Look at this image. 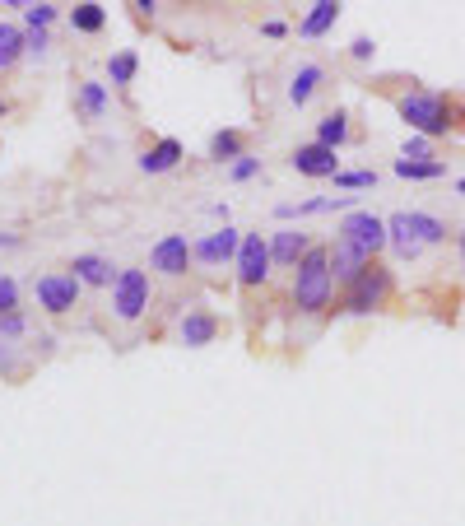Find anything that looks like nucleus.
Here are the masks:
<instances>
[{"label": "nucleus", "mask_w": 465, "mask_h": 526, "mask_svg": "<svg viewBox=\"0 0 465 526\" xmlns=\"http://www.w3.org/2000/svg\"><path fill=\"white\" fill-rule=\"evenodd\" d=\"M112 308H117L121 322H135V317H145V308H149V275H145V270H121Z\"/></svg>", "instance_id": "6"}, {"label": "nucleus", "mask_w": 465, "mask_h": 526, "mask_svg": "<svg viewBox=\"0 0 465 526\" xmlns=\"http://www.w3.org/2000/svg\"><path fill=\"white\" fill-rule=\"evenodd\" d=\"M317 84H321V66H312V61H307V66H298V75H293V84H289V103H298V108H303L307 98L317 94Z\"/></svg>", "instance_id": "17"}, {"label": "nucleus", "mask_w": 465, "mask_h": 526, "mask_svg": "<svg viewBox=\"0 0 465 526\" xmlns=\"http://www.w3.org/2000/svg\"><path fill=\"white\" fill-rule=\"evenodd\" d=\"M335 187H345V191L377 187V173H368V168H359V173H340V177H335Z\"/></svg>", "instance_id": "27"}, {"label": "nucleus", "mask_w": 465, "mask_h": 526, "mask_svg": "<svg viewBox=\"0 0 465 526\" xmlns=\"http://www.w3.org/2000/svg\"><path fill=\"white\" fill-rule=\"evenodd\" d=\"M28 33H33V28H42V33H47V24H52L56 19V5H28Z\"/></svg>", "instance_id": "28"}, {"label": "nucleus", "mask_w": 465, "mask_h": 526, "mask_svg": "<svg viewBox=\"0 0 465 526\" xmlns=\"http://www.w3.org/2000/svg\"><path fill=\"white\" fill-rule=\"evenodd\" d=\"M349 52H354V61H372V52H377V47H372V38H354V47H349Z\"/></svg>", "instance_id": "33"}, {"label": "nucleus", "mask_w": 465, "mask_h": 526, "mask_svg": "<svg viewBox=\"0 0 465 526\" xmlns=\"http://www.w3.org/2000/svg\"><path fill=\"white\" fill-rule=\"evenodd\" d=\"M400 117L414 126L419 135H447L456 131V103L442 94H428V89H410V94H400Z\"/></svg>", "instance_id": "3"}, {"label": "nucleus", "mask_w": 465, "mask_h": 526, "mask_svg": "<svg viewBox=\"0 0 465 526\" xmlns=\"http://www.w3.org/2000/svg\"><path fill=\"white\" fill-rule=\"evenodd\" d=\"M331 289H335L331 247H312L298 261V275H293V303H298V312H326L331 308Z\"/></svg>", "instance_id": "1"}, {"label": "nucleus", "mask_w": 465, "mask_h": 526, "mask_svg": "<svg viewBox=\"0 0 465 526\" xmlns=\"http://www.w3.org/2000/svg\"><path fill=\"white\" fill-rule=\"evenodd\" d=\"M266 275H270V243L261 233H247V238H242V252H238V280L266 284Z\"/></svg>", "instance_id": "8"}, {"label": "nucleus", "mask_w": 465, "mask_h": 526, "mask_svg": "<svg viewBox=\"0 0 465 526\" xmlns=\"http://www.w3.org/2000/svg\"><path fill=\"white\" fill-rule=\"evenodd\" d=\"M307 252H312V243H307V233H298V229H279L275 238H270V261H275V266H298Z\"/></svg>", "instance_id": "13"}, {"label": "nucleus", "mask_w": 465, "mask_h": 526, "mask_svg": "<svg viewBox=\"0 0 465 526\" xmlns=\"http://www.w3.org/2000/svg\"><path fill=\"white\" fill-rule=\"evenodd\" d=\"M461 261H465V229H461Z\"/></svg>", "instance_id": "35"}, {"label": "nucleus", "mask_w": 465, "mask_h": 526, "mask_svg": "<svg viewBox=\"0 0 465 526\" xmlns=\"http://www.w3.org/2000/svg\"><path fill=\"white\" fill-rule=\"evenodd\" d=\"M442 238H447V224L424 215V210H400V215L386 219V243L396 247L405 261H414L424 247H438Z\"/></svg>", "instance_id": "2"}, {"label": "nucleus", "mask_w": 465, "mask_h": 526, "mask_svg": "<svg viewBox=\"0 0 465 526\" xmlns=\"http://www.w3.org/2000/svg\"><path fill=\"white\" fill-rule=\"evenodd\" d=\"M447 168H442L438 159L428 163H410V159H396V177H410V182H433V177H442Z\"/></svg>", "instance_id": "21"}, {"label": "nucleus", "mask_w": 465, "mask_h": 526, "mask_svg": "<svg viewBox=\"0 0 465 526\" xmlns=\"http://www.w3.org/2000/svg\"><path fill=\"white\" fill-rule=\"evenodd\" d=\"M256 168H261V159H252V154H242L238 163H228V177H233V182H247V177H256Z\"/></svg>", "instance_id": "29"}, {"label": "nucleus", "mask_w": 465, "mask_h": 526, "mask_svg": "<svg viewBox=\"0 0 465 526\" xmlns=\"http://www.w3.org/2000/svg\"><path fill=\"white\" fill-rule=\"evenodd\" d=\"M349 196H317V201H303V205H279L275 215L279 219H293V215H321V210H345Z\"/></svg>", "instance_id": "20"}, {"label": "nucleus", "mask_w": 465, "mask_h": 526, "mask_svg": "<svg viewBox=\"0 0 465 526\" xmlns=\"http://www.w3.org/2000/svg\"><path fill=\"white\" fill-rule=\"evenodd\" d=\"M177 159H182V145L177 140H159V145H149L140 154V168L145 173H168V168H177Z\"/></svg>", "instance_id": "15"}, {"label": "nucleus", "mask_w": 465, "mask_h": 526, "mask_svg": "<svg viewBox=\"0 0 465 526\" xmlns=\"http://www.w3.org/2000/svg\"><path fill=\"white\" fill-rule=\"evenodd\" d=\"M386 298H391V270L386 266H377V261H372L368 270H363L359 280L349 284V294H345V308L349 312H377L386 303Z\"/></svg>", "instance_id": "4"}, {"label": "nucleus", "mask_w": 465, "mask_h": 526, "mask_svg": "<svg viewBox=\"0 0 465 526\" xmlns=\"http://www.w3.org/2000/svg\"><path fill=\"white\" fill-rule=\"evenodd\" d=\"M14 303H19V289L10 275H0V312H14Z\"/></svg>", "instance_id": "31"}, {"label": "nucleus", "mask_w": 465, "mask_h": 526, "mask_svg": "<svg viewBox=\"0 0 465 526\" xmlns=\"http://www.w3.org/2000/svg\"><path fill=\"white\" fill-rule=\"evenodd\" d=\"M456 191H461V196H465V177H461V182H456Z\"/></svg>", "instance_id": "36"}, {"label": "nucleus", "mask_w": 465, "mask_h": 526, "mask_svg": "<svg viewBox=\"0 0 465 526\" xmlns=\"http://www.w3.org/2000/svg\"><path fill=\"white\" fill-rule=\"evenodd\" d=\"M210 159H219V163L233 159V163H238V159H242V135H238V131H219V135L210 140Z\"/></svg>", "instance_id": "22"}, {"label": "nucleus", "mask_w": 465, "mask_h": 526, "mask_svg": "<svg viewBox=\"0 0 465 526\" xmlns=\"http://www.w3.org/2000/svg\"><path fill=\"white\" fill-rule=\"evenodd\" d=\"M335 19H340V5H335V0H317V5H312V14L298 24V33H303V38H321V33H326Z\"/></svg>", "instance_id": "16"}, {"label": "nucleus", "mask_w": 465, "mask_h": 526, "mask_svg": "<svg viewBox=\"0 0 465 526\" xmlns=\"http://www.w3.org/2000/svg\"><path fill=\"white\" fill-rule=\"evenodd\" d=\"M293 168L303 177H340V159L326 145H298L293 149Z\"/></svg>", "instance_id": "11"}, {"label": "nucleus", "mask_w": 465, "mask_h": 526, "mask_svg": "<svg viewBox=\"0 0 465 526\" xmlns=\"http://www.w3.org/2000/svg\"><path fill=\"white\" fill-rule=\"evenodd\" d=\"M75 280L80 284H112V261L103 257H75Z\"/></svg>", "instance_id": "19"}, {"label": "nucleus", "mask_w": 465, "mask_h": 526, "mask_svg": "<svg viewBox=\"0 0 465 526\" xmlns=\"http://www.w3.org/2000/svg\"><path fill=\"white\" fill-rule=\"evenodd\" d=\"M400 159L428 163V135H410V140H405V154H400Z\"/></svg>", "instance_id": "30"}, {"label": "nucleus", "mask_w": 465, "mask_h": 526, "mask_svg": "<svg viewBox=\"0 0 465 526\" xmlns=\"http://www.w3.org/2000/svg\"><path fill=\"white\" fill-rule=\"evenodd\" d=\"M107 75H112V84H131L135 80V52L112 56V61H107Z\"/></svg>", "instance_id": "26"}, {"label": "nucleus", "mask_w": 465, "mask_h": 526, "mask_svg": "<svg viewBox=\"0 0 465 526\" xmlns=\"http://www.w3.org/2000/svg\"><path fill=\"white\" fill-rule=\"evenodd\" d=\"M368 266H372V257L363 252V247L345 243V238H335V243H331V270H335V280L354 284V280H359V275H363Z\"/></svg>", "instance_id": "12"}, {"label": "nucleus", "mask_w": 465, "mask_h": 526, "mask_svg": "<svg viewBox=\"0 0 465 526\" xmlns=\"http://www.w3.org/2000/svg\"><path fill=\"white\" fill-rule=\"evenodd\" d=\"M219 336V322L210 312H186L182 317V345H210Z\"/></svg>", "instance_id": "14"}, {"label": "nucleus", "mask_w": 465, "mask_h": 526, "mask_svg": "<svg viewBox=\"0 0 465 526\" xmlns=\"http://www.w3.org/2000/svg\"><path fill=\"white\" fill-rule=\"evenodd\" d=\"M242 238L247 233H238V229H219V233H210V238H200L196 243V261H205V266H219V261H233L242 252Z\"/></svg>", "instance_id": "10"}, {"label": "nucleus", "mask_w": 465, "mask_h": 526, "mask_svg": "<svg viewBox=\"0 0 465 526\" xmlns=\"http://www.w3.org/2000/svg\"><path fill=\"white\" fill-rule=\"evenodd\" d=\"M191 257H196V247H186V238H182V233H168V238H159V243H154V252H149L154 270H159V275H168V280L186 275Z\"/></svg>", "instance_id": "7"}, {"label": "nucleus", "mask_w": 465, "mask_h": 526, "mask_svg": "<svg viewBox=\"0 0 465 526\" xmlns=\"http://www.w3.org/2000/svg\"><path fill=\"white\" fill-rule=\"evenodd\" d=\"M103 108H107V89L103 84H93V80H84L80 84V112L84 117H103Z\"/></svg>", "instance_id": "23"}, {"label": "nucleus", "mask_w": 465, "mask_h": 526, "mask_svg": "<svg viewBox=\"0 0 465 526\" xmlns=\"http://www.w3.org/2000/svg\"><path fill=\"white\" fill-rule=\"evenodd\" d=\"M335 238H345V243L363 247L368 257H377L386 247V219H377L372 210H354V215H345V224H340Z\"/></svg>", "instance_id": "5"}, {"label": "nucleus", "mask_w": 465, "mask_h": 526, "mask_svg": "<svg viewBox=\"0 0 465 526\" xmlns=\"http://www.w3.org/2000/svg\"><path fill=\"white\" fill-rule=\"evenodd\" d=\"M0 112H5V98H0Z\"/></svg>", "instance_id": "37"}, {"label": "nucleus", "mask_w": 465, "mask_h": 526, "mask_svg": "<svg viewBox=\"0 0 465 526\" xmlns=\"http://www.w3.org/2000/svg\"><path fill=\"white\" fill-rule=\"evenodd\" d=\"M75 298H80V280L75 275H42L38 280V303L47 312H56V317L75 308Z\"/></svg>", "instance_id": "9"}, {"label": "nucleus", "mask_w": 465, "mask_h": 526, "mask_svg": "<svg viewBox=\"0 0 465 526\" xmlns=\"http://www.w3.org/2000/svg\"><path fill=\"white\" fill-rule=\"evenodd\" d=\"M28 52H33V56H38V52H47V33H42V28H33V33H28Z\"/></svg>", "instance_id": "34"}, {"label": "nucleus", "mask_w": 465, "mask_h": 526, "mask_svg": "<svg viewBox=\"0 0 465 526\" xmlns=\"http://www.w3.org/2000/svg\"><path fill=\"white\" fill-rule=\"evenodd\" d=\"M24 331V317L19 312H0V336H19Z\"/></svg>", "instance_id": "32"}, {"label": "nucleus", "mask_w": 465, "mask_h": 526, "mask_svg": "<svg viewBox=\"0 0 465 526\" xmlns=\"http://www.w3.org/2000/svg\"><path fill=\"white\" fill-rule=\"evenodd\" d=\"M19 52H24V33H19L14 24H0V70L10 66Z\"/></svg>", "instance_id": "25"}, {"label": "nucleus", "mask_w": 465, "mask_h": 526, "mask_svg": "<svg viewBox=\"0 0 465 526\" xmlns=\"http://www.w3.org/2000/svg\"><path fill=\"white\" fill-rule=\"evenodd\" d=\"M70 24L80 28V33H98V28L107 24V14H103V5H75Z\"/></svg>", "instance_id": "24"}, {"label": "nucleus", "mask_w": 465, "mask_h": 526, "mask_svg": "<svg viewBox=\"0 0 465 526\" xmlns=\"http://www.w3.org/2000/svg\"><path fill=\"white\" fill-rule=\"evenodd\" d=\"M345 135H349V117L345 112H326L317 122V145L335 149V145H345Z\"/></svg>", "instance_id": "18"}]
</instances>
